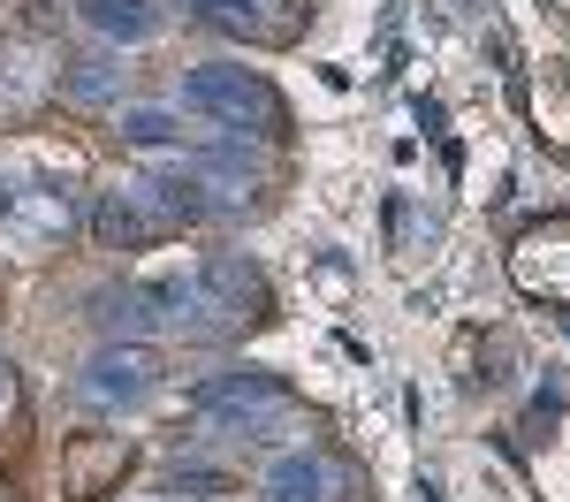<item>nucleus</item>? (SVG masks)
Returning a JSON list of instances; mask_svg holds the SVG:
<instances>
[{"label":"nucleus","instance_id":"obj_4","mask_svg":"<svg viewBox=\"0 0 570 502\" xmlns=\"http://www.w3.org/2000/svg\"><path fill=\"white\" fill-rule=\"evenodd\" d=\"M190 411L220 419V426H228V434H244V442H266V434L297 426V396H289V388H282L274 373H259V365L198 381V388H190Z\"/></svg>","mask_w":570,"mask_h":502},{"label":"nucleus","instance_id":"obj_12","mask_svg":"<svg viewBox=\"0 0 570 502\" xmlns=\"http://www.w3.org/2000/svg\"><path fill=\"white\" fill-rule=\"evenodd\" d=\"M122 137L145 145V152H160V145H190V130H183L176 107H122Z\"/></svg>","mask_w":570,"mask_h":502},{"label":"nucleus","instance_id":"obj_6","mask_svg":"<svg viewBox=\"0 0 570 502\" xmlns=\"http://www.w3.org/2000/svg\"><path fill=\"white\" fill-rule=\"evenodd\" d=\"M351 495H357V464L335 456V450H320V442H305V450H289L266 472L259 502H351Z\"/></svg>","mask_w":570,"mask_h":502},{"label":"nucleus","instance_id":"obj_14","mask_svg":"<svg viewBox=\"0 0 570 502\" xmlns=\"http://www.w3.org/2000/svg\"><path fill=\"white\" fill-rule=\"evenodd\" d=\"M8 404H16V365L0 358V419H8Z\"/></svg>","mask_w":570,"mask_h":502},{"label":"nucleus","instance_id":"obj_5","mask_svg":"<svg viewBox=\"0 0 570 502\" xmlns=\"http://www.w3.org/2000/svg\"><path fill=\"white\" fill-rule=\"evenodd\" d=\"M160 351L153 343H107L99 358H85V373H77V404H91V411H130V404H145L153 388H160Z\"/></svg>","mask_w":570,"mask_h":502},{"label":"nucleus","instance_id":"obj_9","mask_svg":"<svg viewBox=\"0 0 570 502\" xmlns=\"http://www.w3.org/2000/svg\"><path fill=\"white\" fill-rule=\"evenodd\" d=\"M77 16L115 46H145V39L168 31V8H160V0H77Z\"/></svg>","mask_w":570,"mask_h":502},{"label":"nucleus","instance_id":"obj_10","mask_svg":"<svg viewBox=\"0 0 570 502\" xmlns=\"http://www.w3.org/2000/svg\"><path fill=\"white\" fill-rule=\"evenodd\" d=\"M206 16H214L220 31H244V39L259 46H289L305 31V16H266V8H282V0H198Z\"/></svg>","mask_w":570,"mask_h":502},{"label":"nucleus","instance_id":"obj_13","mask_svg":"<svg viewBox=\"0 0 570 502\" xmlns=\"http://www.w3.org/2000/svg\"><path fill=\"white\" fill-rule=\"evenodd\" d=\"M228 495H236L228 472H206V464H176L168 472V502H228Z\"/></svg>","mask_w":570,"mask_h":502},{"label":"nucleus","instance_id":"obj_11","mask_svg":"<svg viewBox=\"0 0 570 502\" xmlns=\"http://www.w3.org/2000/svg\"><path fill=\"white\" fill-rule=\"evenodd\" d=\"M61 91H69L77 107H107V99L122 91V61H115V53H77V61H61Z\"/></svg>","mask_w":570,"mask_h":502},{"label":"nucleus","instance_id":"obj_2","mask_svg":"<svg viewBox=\"0 0 570 502\" xmlns=\"http://www.w3.org/2000/svg\"><path fill=\"white\" fill-rule=\"evenodd\" d=\"M85 222V190L61 176V168H39V160H0V236L23 244V252H53L69 244Z\"/></svg>","mask_w":570,"mask_h":502},{"label":"nucleus","instance_id":"obj_3","mask_svg":"<svg viewBox=\"0 0 570 502\" xmlns=\"http://www.w3.org/2000/svg\"><path fill=\"white\" fill-rule=\"evenodd\" d=\"M183 107L214 115L220 130H252V137H282V130H289V107H282V91L266 85L259 69H228V61H206V69H190V77H183Z\"/></svg>","mask_w":570,"mask_h":502},{"label":"nucleus","instance_id":"obj_7","mask_svg":"<svg viewBox=\"0 0 570 502\" xmlns=\"http://www.w3.org/2000/svg\"><path fill=\"white\" fill-rule=\"evenodd\" d=\"M130 464H137L130 434H77V442H61V495L69 502L115 495V488L130 480Z\"/></svg>","mask_w":570,"mask_h":502},{"label":"nucleus","instance_id":"obj_8","mask_svg":"<svg viewBox=\"0 0 570 502\" xmlns=\"http://www.w3.org/2000/svg\"><path fill=\"white\" fill-rule=\"evenodd\" d=\"M91 236H99L107 252H145V244H160V236H168V222H160L130 183H122V190H107V198L91 206Z\"/></svg>","mask_w":570,"mask_h":502},{"label":"nucleus","instance_id":"obj_1","mask_svg":"<svg viewBox=\"0 0 570 502\" xmlns=\"http://www.w3.org/2000/svg\"><path fill=\"white\" fill-rule=\"evenodd\" d=\"M274 313L266 297V274L252 259H198L183 274H153V282H122V289H99L91 319L137 343V335H183V343H220V335H244Z\"/></svg>","mask_w":570,"mask_h":502}]
</instances>
